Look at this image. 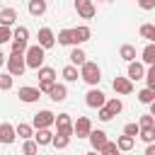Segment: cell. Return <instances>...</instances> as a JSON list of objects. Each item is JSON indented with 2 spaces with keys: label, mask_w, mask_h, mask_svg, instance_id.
I'll use <instances>...</instances> for the list:
<instances>
[{
  "label": "cell",
  "mask_w": 155,
  "mask_h": 155,
  "mask_svg": "<svg viewBox=\"0 0 155 155\" xmlns=\"http://www.w3.org/2000/svg\"><path fill=\"white\" fill-rule=\"evenodd\" d=\"M44 51H46V48H41V46H29V48H27V53H24L27 68H34V70L44 68V58H46V53H44Z\"/></svg>",
  "instance_id": "cell-1"
},
{
  "label": "cell",
  "mask_w": 155,
  "mask_h": 155,
  "mask_svg": "<svg viewBox=\"0 0 155 155\" xmlns=\"http://www.w3.org/2000/svg\"><path fill=\"white\" fill-rule=\"evenodd\" d=\"M80 78H82L87 85H97V82L102 80V70H99V65H97V63L87 61V63L82 65V70H80Z\"/></svg>",
  "instance_id": "cell-2"
},
{
  "label": "cell",
  "mask_w": 155,
  "mask_h": 155,
  "mask_svg": "<svg viewBox=\"0 0 155 155\" xmlns=\"http://www.w3.org/2000/svg\"><path fill=\"white\" fill-rule=\"evenodd\" d=\"M24 70H27V61H24V56L12 53V56L7 58V73H10L12 78H22Z\"/></svg>",
  "instance_id": "cell-3"
},
{
  "label": "cell",
  "mask_w": 155,
  "mask_h": 155,
  "mask_svg": "<svg viewBox=\"0 0 155 155\" xmlns=\"http://www.w3.org/2000/svg\"><path fill=\"white\" fill-rule=\"evenodd\" d=\"M85 104L92 107V109H102V107L107 104V97H104V92H99V90H90V92L85 94Z\"/></svg>",
  "instance_id": "cell-4"
},
{
  "label": "cell",
  "mask_w": 155,
  "mask_h": 155,
  "mask_svg": "<svg viewBox=\"0 0 155 155\" xmlns=\"http://www.w3.org/2000/svg\"><path fill=\"white\" fill-rule=\"evenodd\" d=\"M51 124H56V114H51L48 109L34 114V128H48Z\"/></svg>",
  "instance_id": "cell-5"
},
{
  "label": "cell",
  "mask_w": 155,
  "mask_h": 155,
  "mask_svg": "<svg viewBox=\"0 0 155 155\" xmlns=\"http://www.w3.org/2000/svg\"><path fill=\"white\" fill-rule=\"evenodd\" d=\"M56 128H58V131H56L58 136H73V133H75V131H73V121H70L68 114H58V116H56Z\"/></svg>",
  "instance_id": "cell-6"
},
{
  "label": "cell",
  "mask_w": 155,
  "mask_h": 155,
  "mask_svg": "<svg viewBox=\"0 0 155 155\" xmlns=\"http://www.w3.org/2000/svg\"><path fill=\"white\" fill-rule=\"evenodd\" d=\"M73 131H75L78 138H90V133H92V124H90V119H87V116H78V121L73 124Z\"/></svg>",
  "instance_id": "cell-7"
},
{
  "label": "cell",
  "mask_w": 155,
  "mask_h": 155,
  "mask_svg": "<svg viewBox=\"0 0 155 155\" xmlns=\"http://www.w3.org/2000/svg\"><path fill=\"white\" fill-rule=\"evenodd\" d=\"M75 10H78V15L82 17V19H92L94 17V5H92V0H75Z\"/></svg>",
  "instance_id": "cell-8"
},
{
  "label": "cell",
  "mask_w": 155,
  "mask_h": 155,
  "mask_svg": "<svg viewBox=\"0 0 155 155\" xmlns=\"http://www.w3.org/2000/svg\"><path fill=\"white\" fill-rule=\"evenodd\" d=\"M90 143H92V150L102 153V148H104V145H107L109 140H107V133L97 128V131H92V133H90Z\"/></svg>",
  "instance_id": "cell-9"
},
{
  "label": "cell",
  "mask_w": 155,
  "mask_h": 155,
  "mask_svg": "<svg viewBox=\"0 0 155 155\" xmlns=\"http://www.w3.org/2000/svg\"><path fill=\"white\" fill-rule=\"evenodd\" d=\"M111 87H114L119 94H131V92H133V82H131L128 78H114Z\"/></svg>",
  "instance_id": "cell-10"
},
{
  "label": "cell",
  "mask_w": 155,
  "mask_h": 155,
  "mask_svg": "<svg viewBox=\"0 0 155 155\" xmlns=\"http://www.w3.org/2000/svg\"><path fill=\"white\" fill-rule=\"evenodd\" d=\"M15 138H17V128L15 126H10V124H0V143H15Z\"/></svg>",
  "instance_id": "cell-11"
},
{
  "label": "cell",
  "mask_w": 155,
  "mask_h": 155,
  "mask_svg": "<svg viewBox=\"0 0 155 155\" xmlns=\"http://www.w3.org/2000/svg\"><path fill=\"white\" fill-rule=\"evenodd\" d=\"M53 44H56V36H53V31H51L48 27L39 29V46H41V48H51Z\"/></svg>",
  "instance_id": "cell-12"
},
{
  "label": "cell",
  "mask_w": 155,
  "mask_h": 155,
  "mask_svg": "<svg viewBox=\"0 0 155 155\" xmlns=\"http://www.w3.org/2000/svg\"><path fill=\"white\" fill-rule=\"evenodd\" d=\"M39 97H41L39 87H19V99H22V102L31 104V102H36Z\"/></svg>",
  "instance_id": "cell-13"
},
{
  "label": "cell",
  "mask_w": 155,
  "mask_h": 155,
  "mask_svg": "<svg viewBox=\"0 0 155 155\" xmlns=\"http://www.w3.org/2000/svg\"><path fill=\"white\" fill-rule=\"evenodd\" d=\"M90 36H92L90 27H75L73 29V41L75 44H85V41H90Z\"/></svg>",
  "instance_id": "cell-14"
},
{
  "label": "cell",
  "mask_w": 155,
  "mask_h": 155,
  "mask_svg": "<svg viewBox=\"0 0 155 155\" xmlns=\"http://www.w3.org/2000/svg\"><path fill=\"white\" fill-rule=\"evenodd\" d=\"M15 22H17V12H15L12 7L0 10V24H2V27H10V24H15Z\"/></svg>",
  "instance_id": "cell-15"
},
{
  "label": "cell",
  "mask_w": 155,
  "mask_h": 155,
  "mask_svg": "<svg viewBox=\"0 0 155 155\" xmlns=\"http://www.w3.org/2000/svg\"><path fill=\"white\" fill-rule=\"evenodd\" d=\"M140 78H145V68H143V63H128V80H140Z\"/></svg>",
  "instance_id": "cell-16"
},
{
  "label": "cell",
  "mask_w": 155,
  "mask_h": 155,
  "mask_svg": "<svg viewBox=\"0 0 155 155\" xmlns=\"http://www.w3.org/2000/svg\"><path fill=\"white\" fill-rule=\"evenodd\" d=\"M48 97H51L53 102H63V99L68 97V87H65V85H58V82H56V85L51 87V92H48Z\"/></svg>",
  "instance_id": "cell-17"
},
{
  "label": "cell",
  "mask_w": 155,
  "mask_h": 155,
  "mask_svg": "<svg viewBox=\"0 0 155 155\" xmlns=\"http://www.w3.org/2000/svg\"><path fill=\"white\" fill-rule=\"evenodd\" d=\"M34 140H36L39 145H48V143H53V133H51L48 128H36Z\"/></svg>",
  "instance_id": "cell-18"
},
{
  "label": "cell",
  "mask_w": 155,
  "mask_h": 155,
  "mask_svg": "<svg viewBox=\"0 0 155 155\" xmlns=\"http://www.w3.org/2000/svg\"><path fill=\"white\" fill-rule=\"evenodd\" d=\"M46 12V0H29V15L31 17H41Z\"/></svg>",
  "instance_id": "cell-19"
},
{
  "label": "cell",
  "mask_w": 155,
  "mask_h": 155,
  "mask_svg": "<svg viewBox=\"0 0 155 155\" xmlns=\"http://www.w3.org/2000/svg\"><path fill=\"white\" fill-rule=\"evenodd\" d=\"M119 56H121L124 61L133 63V61H136V46H131V44H124V46H121V51H119Z\"/></svg>",
  "instance_id": "cell-20"
},
{
  "label": "cell",
  "mask_w": 155,
  "mask_h": 155,
  "mask_svg": "<svg viewBox=\"0 0 155 155\" xmlns=\"http://www.w3.org/2000/svg\"><path fill=\"white\" fill-rule=\"evenodd\" d=\"M70 61H73V65H80V68H82V65L87 63V56H85L82 48H73V51H70Z\"/></svg>",
  "instance_id": "cell-21"
},
{
  "label": "cell",
  "mask_w": 155,
  "mask_h": 155,
  "mask_svg": "<svg viewBox=\"0 0 155 155\" xmlns=\"http://www.w3.org/2000/svg\"><path fill=\"white\" fill-rule=\"evenodd\" d=\"M138 102H140V104H153V102H155V90H150V87L140 90V92H138Z\"/></svg>",
  "instance_id": "cell-22"
},
{
  "label": "cell",
  "mask_w": 155,
  "mask_h": 155,
  "mask_svg": "<svg viewBox=\"0 0 155 155\" xmlns=\"http://www.w3.org/2000/svg\"><path fill=\"white\" fill-rule=\"evenodd\" d=\"M133 143H136V138H131V136H119L116 138V145H119V150H131L133 148Z\"/></svg>",
  "instance_id": "cell-23"
},
{
  "label": "cell",
  "mask_w": 155,
  "mask_h": 155,
  "mask_svg": "<svg viewBox=\"0 0 155 155\" xmlns=\"http://www.w3.org/2000/svg\"><path fill=\"white\" fill-rule=\"evenodd\" d=\"M143 63H150V65H155V44H148L145 48H143Z\"/></svg>",
  "instance_id": "cell-24"
},
{
  "label": "cell",
  "mask_w": 155,
  "mask_h": 155,
  "mask_svg": "<svg viewBox=\"0 0 155 155\" xmlns=\"http://www.w3.org/2000/svg\"><path fill=\"white\" fill-rule=\"evenodd\" d=\"M39 80H44V82H56V70H53V68H39Z\"/></svg>",
  "instance_id": "cell-25"
},
{
  "label": "cell",
  "mask_w": 155,
  "mask_h": 155,
  "mask_svg": "<svg viewBox=\"0 0 155 155\" xmlns=\"http://www.w3.org/2000/svg\"><path fill=\"white\" fill-rule=\"evenodd\" d=\"M39 153V143L36 140H24V145H22V155H36Z\"/></svg>",
  "instance_id": "cell-26"
},
{
  "label": "cell",
  "mask_w": 155,
  "mask_h": 155,
  "mask_svg": "<svg viewBox=\"0 0 155 155\" xmlns=\"http://www.w3.org/2000/svg\"><path fill=\"white\" fill-rule=\"evenodd\" d=\"M140 36L148 39L150 44H155V24H143L140 27Z\"/></svg>",
  "instance_id": "cell-27"
},
{
  "label": "cell",
  "mask_w": 155,
  "mask_h": 155,
  "mask_svg": "<svg viewBox=\"0 0 155 155\" xmlns=\"http://www.w3.org/2000/svg\"><path fill=\"white\" fill-rule=\"evenodd\" d=\"M107 109H109V114L111 116H116L121 109H124V104H121V99H107V104H104Z\"/></svg>",
  "instance_id": "cell-28"
},
{
  "label": "cell",
  "mask_w": 155,
  "mask_h": 155,
  "mask_svg": "<svg viewBox=\"0 0 155 155\" xmlns=\"http://www.w3.org/2000/svg\"><path fill=\"white\" fill-rule=\"evenodd\" d=\"M58 44H63V46L75 44V41H73V29H63V31H58Z\"/></svg>",
  "instance_id": "cell-29"
},
{
  "label": "cell",
  "mask_w": 155,
  "mask_h": 155,
  "mask_svg": "<svg viewBox=\"0 0 155 155\" xmlns=\"http://www.w3.org/2000/svg\"><path fill=\"white\" fill-rule=\"evenodd\" d=\"M63 78H65L68 82H75V80L80 78V75H78V68H75V65H65V68H63Z\"/></svg>",
  "instance_id": "cell-30"
},
{
  "label": "cell",
  "mask_w": 155,
  "mask_h": 155,
  "mask_svg": "<svg viewBox=\"0 0 155 155\" xmlns=\"http://www.w3.org/2000/svg\"><path fill=\"white\" fill-rule=\"evenodd\" d=\"M138 126H140V128H155V116H153V114H143V116L138 119Z\"/></svg>",
  "instance_id": "cell-31"
},
{
  "label": "cell",
  "mask_w": 155,
  "mask_h": 155,
  "mask_svg": "<svg viewBox=\"0 0 155 155\" xmlns=\"http://www.w3.org/2000/svg\"><path fill=\"white\" fill-rule=\"evenodd\" d=\"M17 136H19V138H24V140H29V138L34 136V131H31V126H29V124H19V126H17Z\"/></svg>",
  "instance_id": "cell-32"
},
{
  "label": "cell",
  "mask_w": 155,
  "mask_h": 155,
  "mask_svg": "<svg viewBox=\"0 0 155 155\" xmlns=\"http://www.w3.org/2000/svg\"><path fill=\"white\" fill-rule=\"evenodd\" d=\"M138 138H140V140H145V143L150 145V143L155 140V128H140V133H138Z\"/></svg>",
  "instance_id": "cell-33"
},
{
  "label": "cell",
  "mask_w": 155,
  "mask_h": 155,
  "mask_svg": "<svg viewBox=\"0 0 155 155\" xmlns=\"http://www.w3.org/2000/svg\"><path fill=\"white\" fill-rule=\"evenodd\" d=\"M12 39H17V41H27V39H29V29H27V27H17V29L12 31Z\"/></svg>",
  "instance_id": "cell-34"
},
{
  "label": "cell",
  "mask_w": 155,
  "mask_h": 155,
  "mask_svg": "<svg viewBox=\"0 0 155 155\" xmlns=\"http://www.w3.org/2000/svg\"><path fill=\"white\" fill-rule=\"evenodd\" d=\"M68 143H70V136H53V145L58 148V150H63V148H68Z\"/></svg>",
  "instance_id": "cell-35"
},
{
  "label": "cell",
  "mask_w": 155,
  "mask_h": 155,
  "mask_svg": "<svg viewBox=\"0 0 155 155\" xmlns=\"http://www.w3.org/2000/svg\"><path fill=\"white\" fill-rule=\"evenodd\" d=\"M27 48H29L27 41H17V39H12V53H19V56H22V53H27Z\"/></svg>",
  "instance_id": "cell-36"
},
{
  "label": "cell",
  "mask_w": 155,
  "mask_h": 155,
  "mask_svg": "<svg viewBox=\"0 0 155 155\" xmlns=\"http://www.w3.org/2000/svg\"><path fill=\"white\" fill-rule=\"evenodd\" d=\"M124 133L131 136V138H136V136L140 133V126H138V124H126V126H124Z\"/></svg>",
  "instance_id": "cell-37"
},
{
  "label": "cell",
  "mask_w": 155,
  "mask_h": 155,
  "mask_svg": "<svg viewBox=\"0 0 155 155\" xmlns=\"http://www.w3.org/2000/svg\"><path fill=\"white\" fill-rule=\"evenodd\" d=\"M12 75L10 73H5V75H0V90H12Z\"/></svg>",
  "instance_id": "cell-38"
},
{
  "label": "cell",
  "mask_w": 155,
  "mask_h": 155,
  "mask_svg": "<svg viewBox=\"0 0 155 155\" xmlns=\"http://www.w3.org/2000/svg\"><path fill=\"white\" fill-rule=\"evenodd\" d=\"M102 155H121V150H119L116 143H107V145L102 148Z\"/></svg>",
  "instance_id": "cell-39"
},
{
  "label": "cell",
  "mask_w": 155,
  "mask_h": 155,
  "mask_svg": "<svg viewBox=\"0 0 155 155\" xmlns=\"http://www.w3.org/2000/svg\"><path fill=\"white\" fill-rule=\"evenodd\" d=\"M12 39V31H10V27H2L0 24V46L5 44V41H10Z\"/></svg>",
  "instance_id": "cell-40"
},
{
  "label": "cell",
  "mask_w": 155,
  "mask_h": 155,
  "mask_svg": "<svg viewBox=\"0 0 155 155\" xmlns=\"http://www.w3.org/2000/svg\"><path fill=\"white\" fill-rule=\"evenodd\" d=\"M145 82H148V87H150V90H155V65L145 73Z\"/></svg>",
  "instance_id": "cell-41"
},
{
  "label": "cell",
  "mask_w": 155,
  "mask_h": 155,
  "mask_svg": "<svg viewBox=\"0 0 155 155\" xmlns=\"http://www.w3.org/2000/svg\"><path fill=\"white\" fill-rule=\"evenodd\" d=\"M53 85H56V82H44V80H39V92H46V94H48Z\"/></svg>",
  "instance_id": "cell-42"
},
{
  "label": "cell",
  "mask_w": 155,
  "mask_h": 155,
  "mask_svg": "<svg viewBox=\"0 0 155 155\" xmlns=\"http://www.w3.org/2000/svg\"><path fill=\"white\" fill-rule=\"evenodd\" d=\"M99 119H102V121H111L114 116L109 114V109H107V107H102V109H99Z\"/></svg>",
  "instance_id": "cell-43"
},
{
  "label": "cell",
  "mask_w": 155,
  "mask_h": 155,
  "mask_svg": "<svg viewBox=\"0 0 155 155\" xmlns=\"http://www.w3.org/2000/svg\"><path fill=\"white\" fill-rule=\"evenodd\" d=\"M138 5L143 10H155V0H138Z\"/></svg>",
  "instance_id": "cell-44"
},
{
  "label": "cell",
  "mask_w": 155,
  "mask_h": 155,
  "mask_svg": "<svg viewBox=\"0 0 155 155\" xmlns=\"http://www.w3.org/2000/svg\"><path fill=\"white\" fill-rule=\"evenodd\" d=\"M145 155H155V143H150V145L145 148Z\"/></svg>",
  "instance_id": "cell-45"
},
{
  "label": "cell",
  "mask_w": 155,
  "mask_h": 155,
  "mask_svg": "<svg viewBox=\"0 0 155 155\" xmlns=\"http://www.w3.org/2000/svg\"><path fill=\"white\" fill-rule=\"evenodd\" d=\"M5 61H7V58H5V56H2V51H0V65H2Z\"/></svg>",
  "instance_id": "cell-46"
},
{
  "label": "cell",
  "mask_w": 155,
  "mask_h": 155,
  "mask_svg": "<svg viewBox=\"0 0 155 155\" xmlns=\"http://www.w3.org/2000/svg\"><path fill=\"white\" fill-rule=\"evenodd\" d=\"M150 114H153V116H155V102H153V104H150Z\"/></svg>",
  "instance_id": "cell-47"
},
{
  "label": "cell",
  "mask_w": 155,
  "mask_h": 155,
  "mask_svg": "<svg viewBox=\"0 0 155 155\" xmlns=\"http://www.w3.org/2000/svg\"><path fill=\"white\" fill-rule=\"evenodd\" d=\"M85 155H97V150H90V153H85Z\"/></svg>",
  "instance_id": "cell-48"
},
{
  "label": "cell",
  "mask_w": 155,
  "mask_h": 155,
  "mask_svg": "<svg viewBox=\"0 0 155 155\" xmlns=\"http://www.w3.org/2000/svg\"><path fill=\"white\" fill-rule=\"evenodd\" d=\"M109 2H111V0H109Z\"/></svg>",
  "instance_id": "cell-49"
},
{
  "label": "cell",
  "mask_w": 155,
  "mask_h": 155,
  "mask_svg": "<svg viewBox=\"0 0 155 155\" xmlns=\"http://www.w3.org/2000/svg\"><path fill=\"white\" fill-rule=\"evenodd\" d=\"M46 2H48V0H46Z\"/></svg>",
  "instance_id": "cell-50"
}]
</instances>
